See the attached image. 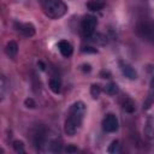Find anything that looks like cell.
Wrapping results in <instances>:
<instances>
[{"label": "cell", "instance_id": "2e32d148", "mask_svg": "<svg viewBox=\"0 0 154 154\" xmlns=\"http://www.w3.org/2000/svg\"><path fill=\"white\" fill-rule=\"evenodd\" d=\"M107 152H108V153H111V154L119 153V152H120V144H119V142H118V141H113V142L109 144V147H108Z\"/></svg>", "mask_w": 154, "mask_h": 154}, {"label": "cell", "instance_id": "277c9868", "mask_svg": "<svg viewBox=\"0 0 154 154\" xmlns=\"http://www.w3.org/2000/svg\"><path fill=\"white\" fill-rule=\"evenodd\" d=\"M137 34L148 41H154V23L142 22L137 25Z\"/></svg>", "mask_w": 154, "mask_h": 154}, {"label": "cell", "instance_id": "ba28073f", "mask_svg": "<svg viewBox=\"0 0 154 154\" xmlns=\"http://www.w3.org/2000/svg\"><path fill=\"white\" fill-rule=\"evenodd\" d=\"M58 48H59V52L61 53V55L65 57V58L71 57V54H72V52H73V48H72L71 43L67 42L66 40H61V41H59V43H58Z\"/></svg>", "mask_w": 154, "mask_h": 154}, {"label": "cell", "instance_id": "7c38bea8", "mask_svg": "<svg viewBox=\"0 0 154 154\" xmlns=\"http://www.w3.org/2000/svg\"><path fill=\"white\" fill-rule=\"evenodd\" d=\"M87 6H88V8L90 11H100V10H102L105 7V4L101 0H90L87 4Z\"/></svg>", "mask_w": 154, "mask_h": 154}, {"label": "cell", "instance_id": "9c48e42d", "mask_svg": "<svg viewBox=\"0 0 154 154\" xmlns=\"http://www.w3.org/2000/svg\"><path fill=\"white\" fill-rule=\"evenodd\" d=\"M150 71H152V77H150V83H149V93H148V97L146 102L143 103L144 108H148L154 102V69H152Z\"/></svg>", "mask_w": 154, "mask_h": 154}, {"label": "cell", "instance_id": "44dd1931", "mask_svg": "<svg viewBox=\"0 0 154 154\" xmlns=\"http://www.w3.org/2000/svg\"><path fill=\"white\" fill-rule=\"evenodd\" d=\"M83 71H88V72H89V71H90V65H88V64L85 65V64H84V65H83Z\"/></svg>", "mask_w": 154, "mask_h": 154}, {"label": "cell", "instance_id": "8992f818", "mask_svg": "<svg viewBox=\"0 0 154 154\" xmlns=\"http://www.w3.org/2000/svg\"><path fill=\"white\" fill-rule=\"evenodd\" d=\"M119 67H120L122 73L126 78H129V79H136L137 78V72L135 71V69L130 64H128L125 61H119Z\"/></svg>", "mask_w": 154, "mask_h": 154}, {"label": "cell", "instance_id": "5b68a950", "mask_svg": "<svg viewBox=\"0 0 154 154\" xmlns=\"http://www.w3.org/2000/svg\"><path fill=\"white\" fill-rule=\"evenodd\" d=\"M118 119L114 114L108 113L105 116L103 120H102V129L106 132H116L118 130Z\"/></svg>", "mask_w": 154, "mask_h": 154}, {"label": "cell", "instance_id": "30bf717a", "mask_svg": "<svg viewBox=\"0 0 154 154\" xmlns=\"http://www.w3.org/2000/svg\"><path fill=\"white\" fill-rule=\"evenodd\" d=\"M49 88L54 94H59L61 91V81L58 76H52L49 79Z\"/></svg>", "mask_w": 154, "mask_h": 154}, {"label": "cell", "instance_id": "ac0fdd59", "mask_svg": "<svg viewBox=\"0 0 154 154\" xmlns=\"http://www.w3.org/2000/svg\"><path fill=\"white\" fill-rule=\"evenodd\" d=\"M13 149L17 152V153H24V144L22 141H13Z\"/></svg>", "mask_w": 154, "mask_h": 154}, {"label": "cell", "instance_id": "ffe728a7", "mask_svg": "<svg viewBox=\"0 0 154 154\" xmlns=\"http://www.w3.org/2000/svg\"><path fill=\"white\" fill-rule=\"evenodd\" d=\"M5 88H6V85H5V78L1 77V97H4V95H5Z\"/></svg>", "mask_w": 154, "mask_h": 154}, {"label": "cell", "instance_id": "7a4b0ae2", "mask_svg": "<svg viewBox=\"0 0 154 154\" xmlns=\"http://www.w3.org/2000/svg\"><path fill=\"white\" fill-rule=\"evenodd\" d=\"M42 8L45 14L52 19L63 17L67 11V6L63 0H43Z\"/></svg>", "mask_w": 154, "mask_h": 154}, {"label": "cell", "instance_id": "5bb4252c", "mask_svg": "<svg viewBox=\"0 0 154 154\" xmlns=\"http://www.w3.org/2000/svg\"><path fill=\"white\" fill-rule=\"evenodd\" d=\"M105 91L108 94V95H116V94H118V91H119V88H118V85L116 84V83H108V84H106L105 85Z\"/></svg>", "mask_w": 154, "mask_h": 154}, {"label": "cell", "instance_id": "e0dca14e", "mask_svg": "<svg viewBox=\"0 0 154 154\" xmlns=\"http://www.w3.org/2000/svg\"><path fill=\"white\" fill-rule=\"evenodd\" d=\"M100 93H101V87H100L99 84H93L91 88H90V94H91V96H93L94 99H96V97H99Z\"/></svg>", "mask_w": 154, "mask_h": 154}, {"label": "cell", "instance_id": "3957f363", "mask_svg": "<svg viewBox=\"0 0 154 154\" xmlns=\"http://www.w3.org/2000/svg\"><path fill=\"white\" fill-rule=\"evenodd\" d=\"M97 25V19L96 17L88 14L82 19L81 23V29H82V34L84 35V37H90L91 35H94L95 29Z\"/></svg>", "mask_w": 154, "mask_h": 154}, {"label": "cell", "instance_id": "9a60e30c", "mask_svg": "<svg viewBox=\"0 0 154 154\" xmlns=\"http://www.w3.org/2000/svg\"><path fill=\"white\" fill-rule=\"evenodd\" d=\"M144 136L148 138V140H153L154 138V129L152 126V122L148 120L147 122V125L144 128Z\"/></svg>", "mask_w": 154, "mask_h": 154}, {"label": "cell", "instance_id": "4fadbf2b", "mask_svg": "<svg viewBox=\"0 0 154 154\" xmlns=\"http://www.w3.org/2000/svg\"><path fill=\"white\" fill-rule=\"evenodd\" d=\"M122 105H123V108H124L126 112H129V113H132V112L135 111V102H134L131 99H129V97H125V99L123 100Z\"/></svg>", "mask_w": 154, "mask_h": 154}, {"label": "cell", "instance_id": "d6986e66", "mask_svg": "<svg viewBox=\"0 0 154 154\" xmlns=\"http://www.w3.org/2000/svg\"><path fill=\"white\" fill-rule=\"evenodd\" d=\"M24 103H25V106H26V107H29V108H34V107L36 106V105H35V101H34V100H32L31 97L26 99Z\"/></svg>", "mask_w": 154, "mask_h": 154}, {"label": "cell", "instance_id": "7402d4cb", "mask_svg": "<svg viewBox=\"0 0 154 154\" xmlns=\"http://www.w3.org/2000/svg\"><path fill=\"white\" fill-rule=\"evenodd\" d=\"M66 152H77V148H75V147H67L66 148Z\"/></svg>", "mask_w": 154, "mask_h": 154}, {"label": "cell", "instance_id": "6da1fadb", "mask_svg": "<svg viewBox=\"0 0 154 154\" xmlns=\"http://www.w3.org/2000/svg\"><path fill=\"white\" fill-rule=\"evenodd\" d=\"M84 114H85L84 102L77 101L70 107L69 113H67V118H66L65 125H64V131H65L66 135L73 136L78 131V129H79V126L83 122Z\"/></svg>", "mask_w": 154, "mask_h": 154}, {"label": "cell", "instance_id": "52a82bcc", "mask_svg": "<svg viewBox=\"0 0 154 154\" xmlns=\"http://www.w3.org/2000/svg\"><path fill=\"white\" fill-rule=\"evenodd\" d=\"M16 28L26 37H31L35 35V26L31 23H16Z\"/></svg>", "mask_w": 154, "mask_h": 154}, {"label": "cell", "instance_id": "603a6c76", "mask_svg": "<svg viewBox=\"0 0 154 154\" xmlns=\"http://www.w3.org/2000/svg\"><path fill=\"white\" fill-rule=\"evenodd\" d=\"M38 65L41 66V67H40L41 70H45V65H43V63H42V61H38Z\"/></svg>", "mask_w": 154, "mask_h": 154}, {"label": "cell", "instance_id": "8fae6325", "mask_svg": "<svg viewBox=\"0 0 154 154\" xmlns=\"http://www.w3.org/2000/svg\"><path fill=\"white\" fill-rule=\"evenodd\" d=\"M18 52V45L17 42L14 41H10L7 45H6V54L10 57V58H13Z\"/></svg>", "mask_w": 154, "mask_h": 154}]
</instances>
